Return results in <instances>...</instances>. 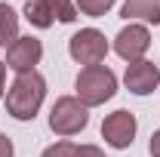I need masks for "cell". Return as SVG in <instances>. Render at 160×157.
I'll return each mask as SVG.
<instances>
[{
    "instance_id": "6da1fadb",
    "label": "cell",
    "mask_w": 160,
    "mask_h": 157,
    "mask_svg": "<svg viewBox=\"0 0 160 157\" xmlns=\"http://www.w3.org/2000/svg\"><path fill=\"white\" fill-rule=\"evenodd\" d=\"M43 96H46V80L37 71H25L12 80V86L6 93V111L16 120H31L37 114Z\"/></svg>"
},
{
    "instance_id": "7a4b0ae2",
    "label": "cell",
    "mask_w": 160,
    "mask_h": 157,
    "mask_svg": "<svg viewBox=\"0 0 160 157\" xmlns=\"http://www.w3.org/2000/svg\"><path fill=\"white\" fill-rule=\"evenodd\" d=\"M114 89H117V77H114V71L105 68V65L83 68V71L77 74V99L86 105V108L105 105L108 99L114 96Z\"/></svg>"
},
{
    "instance_id": "3957f363",
    "label": "cell",
    "mask_w": 160,
    "mask_h": 157,
    "mask_svg": "<svg viewBox=\"0 0 160 157\" xmlns=\"http://www.w3.org/2000/svg\"><path fill=\"white\" fill-rule=\"evenodd\" d=\"M86 120H89L86 105H83L80 99L65 96V99H59V102L52 105V111H49V129H52L56 136H74V133H80V129L86 126Z\"/></svg>"
},
{
    "instance_id": "277c9868",
    "label": "cell",
    "mask_w": 160,
    "mask_h": 157,
    "mask_svg": "<svg viewBox=\"0 0 160 157\" xmlns=\"http://www.w3.org/2000/svg\"><path fill=\"white\" fill-rule=\"evenodd\" d=\"M68 49H71V59L74 62L92 68V65H99V62L108 56V40H105V34L96 31V28H83V31H77V34L71 37Z\"/></svg>"
},
{
    "instance_id": "5b68a950",
    "label": "cell",
    "mask_w": 160,
    "mask_h": 157,
    "mask_svg": "<svg viewBox=\"0 0 160 157\" xmlns=\"http://www.w3.org/2000/svg\"><path fill=\"white\" fill-rule=\"evenodd\" d=\"M25 16L37 28H49L52 22H74L77 9L71 6V0H28L25 3Z\"/></svg>"
},
{
    "instance_id": "8992f818",
    "label": "cell",
    "mask_w": 160,
    "mask_h": 157,
    "mask_svg": "<svg viewBox=\"0 0 160 157\" xmlns=\"http://www.w3.org/2000/svg\"><path fill=\"white\" fill-rule=\"evenodd\" d=\"M148 46H151V34H148L145 25H126L117 34V40H114V53L120 59H126L129 65L142 62V56L148 53Z\"/></svg>"
},
{
    "instance_id": "52a82bcc",
    "label": "cell",
    "mask_w": 160,
    "mask_h": 157,
    "mask_svg": "<svg viewBox=\"0 0 160 157\" xmlns=\"http://www.w3.org/2000/svg\"><path fill=\"white\" fill-rule=\"evenodd\" d=\"M102 136L111 148H129L136 139V117L129 111H114L102 123Z\"/></svg>"
},
{
    "instance_id": "ba28073f",
    "label": "cell",
    "mask_w": 160,
    "mask_h": 157,
    "mask_svg": "<svg viewBox=\"0 0 160 157\" xmlns=\"http://www.w3.org/2000/svg\"><path fill=\"white\" fill-rule=\"evenodd\" d=\"M43 56V46H40L37 37H19L9 49H6V68H12V71H34V65L40 62Z\"/></svg>"
},
{
    "instance_id": "9c48e42d",
    "label": "cell",
    "mask_w": 160,
    "mask_h": 157,
    "mask_svg": "<svg viewBox=\"0 0 160 157\" xmlns=\"http://www.w3.org/2000/svg\"><path fill=\"white\" fill-rule=\"evenodd\" d=\"M126 89L129 93H136V96H148V93H154L160 83V71L154 62H132V65H126Z\"/></svg>"
},
{
    "instance_id": "30bf717a",
    "label": "cell",
    "mask_w": 160,
    "mask_h": 157,
    "mask_svg": "<svg viewBox=\"0 0 160 157\" xmlns=\"http://www.w3.org/2000/svg\"><path fill=\"white\" fill-rule=\"evenodd\" d=\"M123 19H145L160 22V0H126L123 3Z\"/></svg>"
},
{
    "instance_id": "8fae6325",
    "label": "cell",
    "mask_w": 160,
    "mask_h": 157,
    "mask_svg": "<svg viewBox=\"0 0 160 157\" xmlns=\"http://www.w3.org/2000/svg\"><path fill=\"white\" fill-rule=\"evenodd\" d=\"M19 40V16L12 6L0 3V46H12Z\"/></svg>"
},
{
    "instance_id": "7c38bea8",
    "label": "cell",
    "mask_w": 160,
    "mask_h": 157,
    "mask_svg": "<svg viewBox=\"0 0 160 157\" xmlns=\"http://www.w3.org/2000/svg\"><path fill=\"white\" fill-rule=\"evenodd\" d=\"M111 6H114V0H77V9L83 16H92V19L105 16Z\"/></svg>"
},
{
    "instance_id": "4fadbf2b",
    "label": "cell",
    "mask_w": 160,
    "mask_h": 157,
    "mask_svg": "<svg viewBox=\"0 0 160 157\" xmlns=\"http://www.w3.org/2000/svg\"><path fill=\"white\" fill-rule=\"evenodd\" d=\"M77 154V145H71V142H59V145H49L43 157H74Z\"/></svg>"
},
{
    "instance_id": "5bb4252c",
    "label": "cell",
    "mask_w": 160,
    "mask_h": 157,
    "mask_svg": "<svg viewBox=\"0 0 160 157\" xmlns=\"http://www.w3.org/2000/svg\"><path fill=\"white\" fill-rule=\"evenodd\" d=\"M74 157H105V154H102V148H96V145H80Z\"/></svg>"
},
{
    "instance_id": "9a60e30c",
    "label": "cell",
    "mask_w": 160,
    "mask_h": 157,
    "mask_svg": "<svg viewBox=\"0 0 160 157\" xmlns=\"http://www.w3.org/2000/svg\"><path fill=\"white\" fill-rule=\"evenodd\" d=\"M0 157H12V142L0 133Z\"/></svg>"
},
{
    "instance_id": "2e32d148",
    "label": "cell",
    "mask_w": 160,
    "mask_h": 157,
    "mask_svg": "<svg viewBox=\"0 0 160 157\" xmlns=\"http://www.w3.org/2000/svg\"><path fill=\"white\" fill-rule=\"evenodd\" d=\"M148 151H151V157H160V129L151 136V145H148Z\"/></svg>"
},
{
    "instance_id": "e0dca14e",
    "label": "cell",
    "mask_w": 160,
    "mask_h": 157,
    "mask_svg": "<svg viewBox=\"0 0 160 157\" xmlns=\"http://www.w3.org/2000/svg\"><path fill=\"white\" fill-rule=\"evenodd\" d=\"M3 77H6V65L0 62V96H3Z\"/></svg>"
}]
</instances>
